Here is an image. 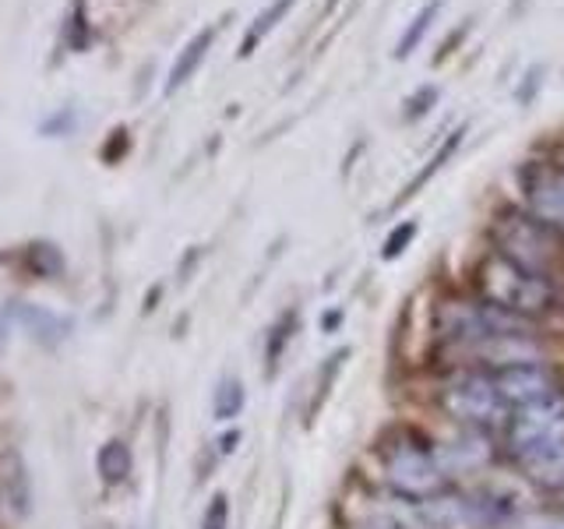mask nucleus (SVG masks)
I'll use <instances>...</instances> for the list:
<instances>
[{
  "label": "nucleus",
  "instance_id": "nucleus-16",
  "mask_svg": "<svg viewBox=\"0 0 564 529\" xmlns=\"http://www.w3.org/2000/svg\"><path fill=\"white\" fill-rule=\"evenodd\" d=\"M25 269L35 276V279H61L64 269H67V261H64V251L57 244H50V240H35L25 247Z\"/></svg>",
  "mask_w": 564,
  "mask_h": 529
},
{
  "label": "nucleus",
  "instance_id": "nucleus-13",
  "mask_svg": "<svg viewBox=\"0 0 564 529\" xmlns=\"http://www.w3.org/2000/svg\"><path fill=\"white\" fill-rule=\"evenodd\" d=\"M296 328H300V317L296 311H282L275 317V325L264 335V378H275L279 375V364L286 357L290 343L296 339Z\"/></svg>",
  "mask_w": 564,
  "mask_h": 529
},
{
  "label": "nucleus",
  "instance_id": "nucleus-2",
  "mask_svg": "<svg viewBox=\"0 0 564 529\" xmlns=\"http://www.w3.org/2000/svg\"><path fill=\"white\" fill-rule=\"evenodd\" d=\"M476 276H480L476 279L480 282V300L498 304L511 314H522L529 322H533V317H543L557 304V290L551 279L525 272L501 255H490Z\"/></svg>",
  "mask_w": 564,
  "mask_h": 529
},
{
  "label": "nucleus",
  "instance_id": "nucleus-7",
  "mask_svg": "<svg viewBox=\"0 0 564 529\" xmlns=\"http://www.w3.org/2000/svg\"><path fill=\"white\" fill-rule=\"evenodd\" d=\"M490 381L498 388V396L508 410H522V406H533V402H543L564 392L557 370L551 364H522V367L494 370Z\"/></svg>",
  "mask_w": 564,
  "mask_h": 529
},
{
  "label": "nucleus",
  "instance_id": "nucleus-26",
  "mask_svg": "<svg viewBox=\"0 0 564 529\" xmlns=\"http://www.w3.org/2000/svg\"><path fill=\"white\" fill-rule=\"evenodd\" d=\"M14 328H18V325H14V311H11V304H4V307H0V353L8 349Z\"/></svg>",
  "mask_w": 564,
  "mask_h": 529
},
{
  "label": "nucleus",
  "instance_id": "nucleus-6",
  "mask_svg": "<svg viewBox=\"0 0 564 529\" xmlns=\"http://www.w3.org/2000/svg\"><path fill=\"white\" fill-rule=\"evenodd\" d=\"M554 438H564V392L508 413L505 441L511 452L540 445V441H554Z\"/></svg>",
  "mask_w": 564,
  "mask_h": 529
},
{
  "label": "nucleus",
  "instance_id": "nucleus-21",
  "mask_svg": "<svg viewBox=\"0 0 564 529\" xmlns=\"http://www.w3.org/2000/svg\"><path fill=\"white\" fill-rule=\"evenodd\" d=\"M416 234H420V223L416 219H405V223H399L392 234L384 237V244H381V258L384 261H395L405 247H410L413 240H416Z\"/></svg>",
  "mask_w": 564,
  "mask_h": 529
},
{
  "label": "nucleus",
  "instance_id": "nucleus-11",
  "mask_svg": "<svg viewBox=\"0 0 564 529\" xmlns=\"http://www.w3.org/2000/svg\"><path fill=\"white\" fill-rule=\"evenodd\" d=\"M11 311H14V325L29 332V339L43 349L61 346L64 339H70V328H75V317L57 314L40 304H25V300H14Z\"/></svg>",
  "mask_w": 564,
  "mask_h": 529
},
{
  "label": "nucleus",
  "instance_id": "nucleus-4",
  "mask_svg": "<svg viewBox=\"0 0 564 529\" xmlns=\"http://www.w3.org/2000/svg\"><path fill=\"white\" fill-rule=\"evenodd\" d=\"M441 410H445L458 428L469 431H490V428H505L508 423V406L501 402L498 388H494L487 370H469V375L455 378L452 385L441 388Z\"/></svg>",
  "mask_w": 564,
  "mask_h": 529
},
{
  "label": "nucleus",
  "instance_id": "nucleus-19",
  "mask_svg": "<svg viewBox=\"0 0 564 529\" xmlns=\"http://www.w3.org/2000/svg\"><path fill=\"white\" fill-rule=\"evenodd\" d=\"M437 11H441V0H431V4H423L420 8V14L410 22V29L402 32V40H399V50H395V57H410V53L423 43V35L431 32V25H434V18H437Z\"/></svg>",
  "mask_w": 564,
  "mask_h": 529
},
{
  "label": "nucleus",
  "instance_id": "nucleus-12",
  "mask_svg": "<svg viewBox=\"0 0 564 529\" xmlns=\"http://www.w3.org/2000/svg\"><path fill=\"white\" fill-rule=\"evenodd\" d=\"M134 473V452L128 445V438H106L96 452V476L102 487H123Z\"/></svg>",
  "mask_w": 564,
  "mask_h": 529
},
{
  "label": "nucleus",
  "instance_id": "nucleus-1",
  "mask_svg": "<svg viewBox=\"0 0 564 529\" xmlns=\"http://www.w3.org/2000/svg\"><path fill=\"white\" fill-rule=\"evenodd\" d=\"M490 240L498 244L494 255L508 258L519 269L551 279L561 272V240L557 229L543 226L525 208H498L490 219Z\"/></svg>",
  "mask_w": 564,
  "mask_h": 529
},
{
  "label": "nucleus",
  "instance_id": "nucleus-23",
  "mask_svg": "<svg viewBox=\"0 0 564 529\" xmlns=\"http://www.w3.org/2000/svg\"><path fill=\"white\" fill-rule=\"evenodd\" d=\"M437 106V88L434 85H423L416 88V93L405 99V120H420V117H427L431 110Z\"/></svg>",
  "mask_w": 564,
  "mask_h": 529
},
{
  "label": "nucleus",
  "instance_id": "nucleus-25",
  "mask_svg": "<svg viewBox=\"0 0 564 529\" xmlns=\"http://www.w3.org/2000/svg\"><path fill=\"white\" fill-rule=\"evenodd\" d=\"M75 123H78L75 110H61V114H53V117L43 123V134H46V138H61V134H70V131H75Z\"/></svg>",
  "mask_w": 564,
  "mask_h": 529
},
{
  "label": "nucleus",
  "instance_id": "nucleus-24",
  "mask_svg": "<svg viewBox=\"0 0 564 529\" xmlns=\"http://www.w3.org/2000/svg\"><path fill=\"white\" fill-rule=\"evenodd\" d=\"M67 43H70V50H85L88 43H93V29L85 25L82 0H75V14H70V22H67Z\"/></svg>",
  "mask_w": 564,
  "mask_h": 529
},
{
  "label": "nucleus",
  "instance_id": "nucleus-22",
  "mask_svg": "<svg viewBox=\"0 0 564 529\" xmlns=\"http://www.w3.org/2000/svg\"><path fill=\"white\" fill-rule=\"evenodd\" d=\"M202 529H229V498L223 490L208 498V505L202 511Z\"/></svg>",
  "mask_w": 564,
  "mask_h": 529
},
{
  "label": "nucleus",
  "instance_id": "nucleus-17",
  "mask_svg": "<svg viewBox=\"0 0 564 529\" xmlns=\"http://www.w3.org/2000/svg\"><path fill=\"white\" fill-rule=\"evenodd\" d=\"M463 134H466V128H455V131H452V134L445 138V145H441V149H437V152L431 155V163H427V166H423V170L416 173V181H410V184H405V191H402L399 205H402V202H410L413 194H420L423 187H427V184L434 181V173H437V170H445V166H448V159H452V155L458 152V145H463Z\"/></svg>",
  "mask_w": 564,
  "mask_h": 529
},
{
  "label": "nucleus",
  "instance_id": "nucleus-3",
  "mask_svg": "<svg viewBox=\"0 0 564 529\" xmlns=\"http://www.w3.org/2000/svg\"><path fill=\"white\" fill-rule=\"evenodd\" d=\"M381 476L399 501H423L445 490L448 476L437 463V452L420 438H392L381 445Z\"/></svg>",
  "mask_w": 564,
  "mask_h": 529
},
{
  "label": "nucleus",
  "instance_id": "nucleus-15",
  "mask_svg": "<svg viewBox=\"0 0 564 529\" xmlns=\"http://www.w3.org/2000/svg\"><path fill=\"white\" fill-rule=\"evenodd\" d=\"M247 406V388L237 375H223L216 392H212V420L216 423H234Z\"/></svg>",
  "mask_w": 564,
  "mask_h": 529
},
{
  "label": "nucleus",
  "instance_id": "nucleus-14",
  "mask_svg": "<svg viewBox=\"0 0 564 529\" xmlns=\"http://www.w3.org/2000/svg\"><path fill=\"white\" fill-rule=\"evenodd\" d=\"M212 43H216V29H205V32H198L194 40L176 53V61H173V67H170V78H166V93H176L194 71L202 67V61H205V53L212 50Z\"/></svg>",
  "mask_w": 564,
  "mask_h": 529
},
{
  "label": "nucleus",
  "instance_id": "nucleus-8",
  "mask_svg": "<svg viewBox=\"0 0 564 529\" xmlns=\"http://www.w3.org/2000/svg\"><path fill=\"white\" fill-rule=\"evenodd\" d=\"M466 353L487 367V375H494V370H508V367H522V364H546V353L533 332L487 335V339L469 346Z\"/></svg>",
  "mask_w": 564,
  "mask_h": 529
},
{
  "label": "nucleus",
  "instance_id": "nucleus-20",
  "mask_svg": "<svg viewBox=\"0 0 564 529\" xmlns=\"http://www.w3.org/2000/svg\"><path fill=\"white\" fill-rule=\"evenodd\" d=\"M346 357H349V349H339V353H332L328 364L322 367V378H317V392H314V402H311V417L325 406V399H328V392H332L335 378H339V370L346 367Z\"/></svg>",
  "mask_w": 564,
  "mask_h": 529
},
{
  "label": "nucleus",
  "instance_id": "nucleus-9",
  "mask_svg": "<svg viewBox=\"0 0 564 529\" xmlns=\"http://www.w3.org/2000/svg\"><path fill=\"white\" fill-rule=\"evenodd\" d=\"M511 455H516V466L522 473V481L536 484L540 490L564 494V438L540 441V445L519 449Z\"/></svg>",
  "mask_w": 564,
  "mask_h": 529
},
{
  "label": "nucleus",
  "instance_id": "nucleus-5",
  "mask_svg": "<svg viewBox=\"0 0 564 529\" xmlns=\"http://www.w3.org/2000/svg\"><path fill=\"white\" fill-rule=\"evenodd\" d=\"M522 208L536 216L543 226L564 234V163H546V159H529L519 170Z\"/></svg>",
  "mask_w": 564,
  "mask_h": 529
},
{
  "label": "nucleus",
  "instance_id": "nucleus-27",
  "mask_svg": "<svg viewBox=\"0 0 564 529\" xmlns=\"http://www.w3.org/2000/svg\"><path fill=\"white\" fill-rule=\"evenodd\" d=\"M240 438H243V434H240L237 428H234V431H226V434L219 438V455H234L237 445H240Z\"/></svg>",
  "mask_w": 564,
  "mask_h": 529
},
{
  "label": "nucleus",
  "instance_id": "nucleus-18",
  "mask_svg": "<svg viewBox=\"0 0 564 529\" xmlns=\"http://www.w3.org/2000/svg\"><path fill=\"white\" fill-rule=\"evenodd\" d=\"M293 4H296V0H272V4L254 18L251 29H247V35H243V46H240L243 57H247V53H251V50L264 40V35H269V32L282 22V18L290 14V8H293Z\"/></svg>",
  "mask_w": 564,
  "mask_h": 529
},
{
  "label": "nucleus",
  "instance_id": "nucleus-10",
  "mask_svg": "<svg viewBox=\"0 0 564 529\" xmlns=\"http://www.w3.org/2000/svg\"><path fill=\"white\" fill-rule=\"evenodd\" d=\"M437 463L445 469V476H473V473H484L494 458V449L487 445V431H469L463 428V434L437 445Z\"/></svg>",
  "mask_w": 564,
  "mask_h": 529
}]
</instances>
